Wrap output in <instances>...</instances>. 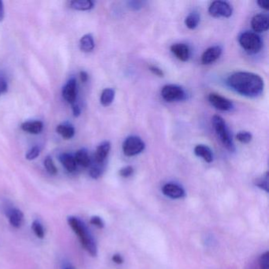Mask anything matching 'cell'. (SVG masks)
<instances>
[{"label":"cell","instance_id":"obj_1","mask_svg":"<svg viewBox=\"0 0 269 269\" xmlns=\"http://www.w3.org/2000/svg\"><path fill=\"white\" fill-rule=\"evenodd\" d=\"M230 88L245 97H254L261 95L264 91V80L258 74L250 72H237L228 77Z\"/></svg>","mask_w":269,"mask_h":269},{"label":"cell","instance_id":"obj_2","mask_svg":"<svg viewBox=\"0 0 269 269\" xmlns=\"http://www.w3.org/2000/svg\"><path fill=\"white\" fill-rule=\"evenodd\" d=\"M67 222L74 233L79 238L83 247L86 249L92 257H96L97 255V243L84 222L74 216H69Z\"/></svg>","mask_w":269,"mask_h":269},{"label":"cell","instance_id":"obj_3","mask_svg":"<svg viewBox=\"0 0 269 269\" xmlns=\"http://www.w3.org/2000/svg\"><path fill=\"white\" fill-rule=\"evenodd\" d=\"M212 125H213L215 133L225 147L232 153L235 152V147L233 140H232V136L230 133L229 129L227 126L225 119L219 115H215L212 118Z\"/></svg>","mask_w":269,"mask_h":269},{"label":"cell","instance_id":"obj_4","mask_svg":"<svg viewBox=\"0 0 269 269\" xmlns=\"http://www.w3.org/2000/svg\"><path fill=\"white\" fill-rule=\"evenodd\" d=\"M239 43L242 49L249 54H256L262 48V40L256 32L246 31L242 32L239 38Z\"/></svg>","mask_w":269,"mask_h":269},{"label":"cell","instance_id":"obj_5","mask_svg":"<svg viewBox=\"0 0 269 269\" xmlns=\"http://www.w3.org/2000/svg\"><path fill=\"white\" fill-rule=\"evenodd\" d=\"M146 147L145 142L139 137H128L122 145L124 154L127 156H133L140 154Z\"/></svg>","mask_w":269,"mask_h":269},{"label":"cell","instance_id":"obj_6","mask_svg":"<svg viewBox=\"0 0 269 269\" xmlns=\"http://www.w3.org/2000/svg\"><path fill=\"white\" fill-rule=\"evenodd\" d=\"M161 96L167 102L183 101L187 99V94L182 87L175 84H167L161 90Z\"/></svg>","mask_w":269,"mask_h":269},{"label":"cell","instance_id":"obj_7","mask_svg":"<svg viewBox=\"0 0 269 269\" xmlns=\"http://www.w3.org/2000/svg\"><path fill=\"white\" fill-rule=\"evenodd\" d=\"M208 12L211 16L215 18H229L233 14V8L225 1H214L209 6Z\"/></svg>","mask_w":269,"mask_h":269},{"label":"cell","instance_id":"obj_8","mask_svg":"<svg viewBox=\"0 0 269 269\" xmlns=\"http://www.w3.org/2000/svg\"><path fill=\"white\" fill-rule=\"evenodd\" d=\"M208 101L214 108L219 111H228L233 109V103L217 94H209Z\"/></svg>","mask_w":269,"mask_h":269},{"label":"cell","instance_id":"obj_9","mask_svg":"<svg viewBox=\"0 0 269 269\" xmlns=\"http://www.w3.org/2000/svg\"><path fill=\"white\" fill-rule=\"evenodd\" d=\"M251 26L256 33L265 32L269 28L268 17L263 14L255 15L251 21Z\"/></svg>","mask_w":269,"mask_h":269},{"label":"cell","instance_id":"obj_10","mask_svg":"<svg viewBox=\"0 0 269 269\" xmlns=\"http://www.w3.org/2000/svg\"><path fill=\"white\" fill-rule=\"evenodd\" d=\"M221 54H222V49L219 46L209 48L203 53L201 56V63L204 65L212 64L220 57Z\"/></svg>","mask_w":269,"mask_h":269},{"label":"cell","instance_id":"obj_11","mask_svg":"<svg viewBox=\"0 0 269 269\" xmlns=\"http://www.w3.org/2000/svg\"><path fill=\"white\" fill-rule=\"evenodd\" d=\"M63 97L66 101L70 104H74L77 97V82L74 78L67 81L63 88Z\"/></svg>","mask_w":269,"mask_h":269},{"label":"cell","instance_id":"obj_12","mask_svg":"<svg viewBox=\"0 0 269 269\" xmlns=\"http://www.w3.org/2000/svg\"><path fill=\"white\" fill-rule=\"evenodd\" d=\"M163 193L164 195L173 198V199H178L182 198L185 196V191L183 190V187L174 184V183H167L166 185L163 186Z\"/></svg>","mask_w":269,"mask_h":269},{"label":"cell","instance_id":"obj_13","mask_svg":"<svg viewBox=\"0 0 269 269\" xmlns=\"http://www.w3.org/2000/svg\"><path fill=\"white\" fill-rule=\"evenodd\" d=\"M173 54L183 62L188 61L190 57V49L185 43H175L170 47Z\"/></svg>","mask_w":269,"mask_h":269},{"label":"cell","instance_id":"obj_14","mask_svg":"<svg viewBox=\"0 0 269 269\" xmlns=\"http://www.w3.org/2000/svg\"><path fill=\"white\" fill-rule=\"evenodd\" d=\"M8 215L11 226L15 228L22 227L24 222V214L21 210L18 208H11L8 210Z\"/></svg>","mask_w":269,"mask_h":269},{"label":"cell","instance_id":"obj_15","mask_svg":"<svg viewBox=\"0 0 269 269\" xmlns=\"http://www.w3.org/2000/svg\"><path fill=\"white\" fill-rule=\"evenodd\" d=\"M111 149V144L109 142H104L97 147L95 153V162L99 163H104L106 160L107 156Z\"/></svg>","mask_w":269,"mask_h":269},{"label":"cell","instance_id":"obj_16","mask_svg":"<svg viewBox=\"0 0 269 269\" xmlns=\"http://www.w3.org/2000/svg\"><path fill=\"white\" fill-rule=\"evenodd\" d=\"M194 153L198 157H201L207 163H211L213 160V154L208 146L198 145L194 148Z\"/></svg>","mask_w":269,"mask_h":269},{"label":"cell","instance_id":"obj_17","mask_svg":"<svg viewBox=\"0 0 269 269\" xmlns=\"http://www.w3.org/2000/svg\"><path fill=\"white\" fill-rule=\"evenodd\" d=\"M43 126V123L40 121H32V122H24L21 127L25 132L32 134H38L41 132Z\"/></svg>","mask_w":269,"mask_h":269},{"label":"cell","instance_id":"obj_18","mask_svg":"<svg viewBox=\"0 0 269 269\" xmlns=\"http://www.w3.org/2000/svg\"><path fill=\"white\" fill-rule=\"evenodd\" d=\"M60 160L63 167L68 170L69 172H74L77 167V163L74 156L68 153H63L60 156Z\"/></svg>","mask_w":269,"mask_h":269},{"label":"cell","instance_id":"obj_19","mask_svg":"<svg viewBox=\"0 0 269 269\" xmlns=\"http://www.w3.org/2000/svg\"><path fill=\"white\" fill-rule=\"evenodd\" d=\"M69 6L72 9L77 11H88L94 8V2L90 0H74L69 3Z\"/></svg>","mask_w":269,"mask_h":269},{"label":"cell","instance_id":"obj_20","mask_svg":"<svg viewBox=\"0 0 269 269\" xmlns=\"http://www.w3.org/2000/svg\"><path fill=\"white\" fill-rule=\"evenodd\" d=\"M74 159H75L77 164H79L81 167H89L90 164H91V160H90L88 152L85 149L77 151L75 156H74Z\"/></svg>","mask_w":269,"mask_h":269},{"label":"cell","instance_id":"obj_21","mask_svg":"<svg viewBox=\"0 0 269 269\" xmlns=\"http://www.w3.org/2000/svg\"><path fill=\"white\" fill-rule=\"evenodd\" d=\"M95 47L94 37L91 34H86L81 37L80 40V48L84 52H90L94 50Z\"/></svg>","mask_w":269,"mask_h":269},{"label":"cell","instance_id":"obj_22","mask_svg":"<svg viewBox=\"0 0 269 269\" xmlns=\"http://www.w3.org/2000/svg\"><path fill=\"white\" fill-rule=\"evenodd\" d=\"M115 92L113 88H105L102 92L101 97V103L103 106L108 107L111 105L115 99Z\"/></svg>","mask_w":269,"mask_h":269},{"label":"cell","instance_id":"obj_23","mask_svg":"<svg viewBox=\"0 0 269 269\" xmlns=\"http://www.w3.org/2000/svg\"><path fill=\"white\" fill-rule=\"evenodd\" d=\"M56 131L58 133H60L63 139H70L74 136V128L70 125H67V124H62L59 125L56 128Z\"/></svg>","mask_w":269,"mask_h":269},{"label":"cell","instance_id":"obj_24","mask_svg":"<svg viewBox=\"0 0 269 269\" xmlns=\"http://www.w3.org/2000/svg\"><path fill=\"white\" fill-rule=\"evenodd\" d=\"M200 22V16L198 13L193 12L187 17L185 24L187 28L190 29H194L198 27Z\"/></svg>","mask_w":269,"mask_h":269},{"label":"cell","instance_id":"obj_25","mask_svg":"<svg viewBox=\"0 0 269 269\" xmlns=\"http://www.w3.org/2000/svg\"><path fill=\"white\" fill-rule=\"evenodd\" d=\"M103 172H104V163H97V162L92 166L89 170L90 176L94 180L99 178Z\"/></svg>","mask_w":269,"mask_h":269},{"label":"cell","instance_id":"obj_26","mask_svg":"<svg viewBox=\"0 0 269 269\" xmlns=\"http://www.w3.org/2000/svg\"><path fill=\"white\" fill-rule=\"evenodd\" d=\"M32 229L36 235V237L39 239H43L44 238V229L42 226L41 222L40 221L34 220L32 223Z\"/></svg>","mask_w":269,"mask_h":269},{"label":"cell","instance_id":"obj_27","mask_svg":"<svg viewBox=\"0 0 269 269\" xmlns=\"http://www.w3.org/2000/svg\"><path fill=\"white\" fill-rule=\"evenodd\" d=\"M255 184L259 188L262 189L267 193L268 192V172H266L264 175L257 178Z\"/></svg>","mask_w":269,"mask_h":269},{"label":"cell","instance_id":"obj_28","mask_svg":"<svg viewBox=\"0 0 269 269\" xmlns=\"http://www.w3.org/2000/svg\"><path fill=\"white\" fill-rule=\"evenodd\" d=\"M44 167L49 174H52V175L57 174V168H56L54 162H53L50 156H48L47 158L45 159Z\"/></svg>","mask_w":269,"mask_h":269},{"label":"cell","instance_id":"obj_29","mask_svg":"<svg viewBox=\"0 0 269 269\" xmlns=\"http://www.w3.org/2000/svg\"><path fill=\"white\" fill-rule=\"evenodd\" d=\"M236 139H238L239 142H240L242 144H248L251 142L253 136L251 133L247 131H241L239 133H238Z\"/></svg>","mask_w":269,"mask_h":269},{"label":"cell","instance_id":"obj_30","mask_svg":"<svg viewBox=\"0 0 269 269\" xmlns=\"http://www.w3.org/2000/svg\"><path fill=\"white\" fill-rule=\"evenodd\" d=\"M269 253L268 252H266L264 254L260 256V260H259V265H260V269H268L269 268Z\"/></svg>","mask_w":269,"mask_h":269},{"label":"cell","instance_id":"obj_31","mask_svg":"<svg viewBox=\"0 0 269 269\" xmlns=\"http://www.w3.org/2000/svg\"><path fill=\"white\" fill-rule=\"evenodd\" d=\"M40 149L36 146V147L32 148V149H31L28 152L25 157H26V159H27L28 160H35V159L37 158L38 156L40 155Z\"/></svg>","mask_w":269,"mask_h":269},{"label":"cell","instance_id":"obj_32","mask_svg":"<svg viewBox=\"0 0 269 269\" xmlns=\"http://www.w3.org/2000/svg\"><path fill=\"white\" fill-rule=\"evenodd\" d=\"M133 174V168L131 166L123 167L119 170V174L123 178H128Z\"/></svg>","mask_w":269,"mask_h":269},{"label":"cell","instance_id":"obj_33","mask_svg":"<svg viewBox=\"0 0 269 269\" xmlns=\"http://www.w3.org/2000/svg\"><path fill=\"white\" fill-rule=\"evenodd\" d=\"M90 223L94 225V226L97 227V228H100V229H102L104 227V221L99 216H93L90 219Z\"/></svg>","mask_w":269,"mask_h":269},{"label":"cell","instance_id":"obj_34","mask_svg":"<svg viewBox=\"0 0 269 269\" xmlns=\"http://www.w3.org/2000/svg\"><path fill=\"white\" fill-rule=\"evenodd\" d=\"M8 90V83L3 77H0V96Z\"/></svg>","mask_w":269,"mask_h":269},{"label":"cell","instance_id":"obj_35","mask_svg":"<svg viewBox=\"0 0 269 269\" xmlns=\"http://www.w3.org/2000/svg\"><path fill=\"white\" fill-rule=\"evenodd\" d=\"M149 70L153 72V74L159 76V77H163V76H164V73H163V70H162L161 69L158 68L157 67L150 66V67H149Z\"/></svg>","mask_w":269,"mask_h":269},{"label":"cell","instance_id":"obj_36","mask_svg":"<svg viewBox=\"0 0 269 269\" xmlns=\"http://www.w3.org/2000/svg\"><path fill=\"white\" fill-rule=\"evenodd\" d=\"M257 4L260 6V8L266 10V11L269 9V2L267 0H260L257 2Z\"/></svg>","mask_w":269,"mask_h":269},{"label":"cell","instance_id":"obj_37","mask_svg":"<svg viewBox=\"0 0 269 269\" xmlns=\"http://www.w3.org/2000/svg\"><path fill=\"white\" fill-rule=\"evenodd\" d=\"M112 260L115 262V264H121L123 263V259H122V256L119 254H115L112 257Z\"/></svg>","mask_w":269,"mask_h":269},{"label":"cell","instance_id":"obj_38","mask_svg":"<svg viewBox=\"0 0 269 269\" xmlns=\"http://www.w3.org/2000/svg\"><path fill=\"white\" fill-rule=\"evenodd\" d=\"M73 105V112H74V115L75 117L79 116L81 114V109H80L79 106L77 104H72Z\"/></svg>","mask_w":269,"mask_h":269},{"label":"cell","instance_id":"obj_39","mask_svg":"<svg viewBox=\"0 0 269 269\" xmlns=\"http://www.w3.org/2000/svg\"><path fill=\"white\" fill-rule=\"evenodd\" d=\"M131 8H134V9L138 10L139 8H142V2H136V1H131L129 3Z\"/></svg>","mask_w":269,"mask_h":269},{"label":"cell","instance_id":"obj_40","mask_svg":"<svg viewBox=\"0 0 269 269\" xmlns=\"http://www.w3.org/2000/svg\"><path fill=\"white\" fill-rule=\"evenodd\" d=\"M4 15H5V13H4V3L0 1V22L4 20Z\"/></svg>","mask_w":269,"mask_h":269},{"label":"cell","instance_id":"obj_41","mask_svg":"<svg viewBox=\"0 0 269 269\" xmlns=\"http://www.w3.org/2000/svg\"><path fill=\"white\" fill-rule=\"evenodd\" d=\"M80 77H81V80L82 82H86L88 81V76L86 72L81 71L80 73Z\"/></svg>","mask_w":269,"mask_h":269},{"label":"cell","instance_id":"obj_42","mask_svg":"<svg viewBox=\"0 0 269 269\" xmlns=\"http://www.w3.org/2000/svg\"><path fill=\"white\" fill-rule=\"evenodd\" d=\"M65 269H72V268H70V267H66V268Z\"/></svg>","mask_w":269,"mask_h":269}]
</instances>
